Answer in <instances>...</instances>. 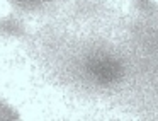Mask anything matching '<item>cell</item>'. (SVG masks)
Segmentation results:
<instances>
[{"instance_id":"1","label":"cell","mask_w":158,"mask_h":121,"mask_svg":"<svg viewBox=\"0 0 158 121\" xmlns=\"http://www.w3.org/2000/svg\"><path fill=\"white\" fill-rule=\"evenodd\" d=\"M90 72L94 73L95 79L102 80V82H109V80L116 79L117 67L112 62H107V60H95L90 65Z\"/></svg>"}]
</instances>
